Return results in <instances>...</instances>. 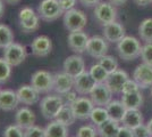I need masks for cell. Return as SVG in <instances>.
I'll return each mask as SVG.
<instances>
[{
    "mask_svg": "<svg viewBox=\"0 0 152 137\" xmlns=\"http://www.w3.org/2000/svg\"><path fill=\"white\" fill-rule=\"evenodd\" d=\"M117 52L121 59L126 62L134 61L137 57H141V52H142L141 41L133 36H125L117 44Z\"/></svg>",
    "mask_w": 152,
    "mask_h": 137,
    "instance_id": "cell-1",
    "label": "cell"
},
{
    "mask_svg": "<svg viewBox=\"0 0 152 137\" xmlns=\"http://www.w3.org/2000/svg\"><path fill=\"white\" fill-rule=\"evenodd\" d=\"M65 105L64 97L59 94H49L41 99L40 111L48 120H53Z\"/></svg>",
    "mask_w": 152,
    "mask_h": 137,
    "instance_id": "cell-2",
    "label": "cell"
},
{
    "mask_svg": "<svg viewBox=\"0 0 152 137\" xmlns=\"http://www.w3.org/2000/svg\"><path fill=\"white\" fill-rule=\"evenodd\" d=\"M64 26L69 32L74 31H82L88 24V16L81 9L73 8L67 12H65L63 15Z\"/></svg>",
    "mask_w": 152,
    "mask_h": 137,
    "instance_id": "cell-3",
    "label": "cell"
},
{
    "mask_svg": "<svg viewBox=\"0 0 152 137\" xmlns=\"http://www.w3.org/2000/svg\"><path fill=\"white\" fill-rule=\"evenodd\" d=\"M93 16H94L95 21L100 25L104 26L109 24V23H113L115 21H117L118 12H117L116 6L113 5L111 2H109V1H100L94 7Z\"/></svg>",
    "mask_w": 152,
    "mask_h": 137,
    "instance_id": "cell-4",
    "label": "cell"
},
{
    "mask_svg": "<svg viewBox=\"0 0 152 137\" xmlns=\"http://www.w3.org/2000/svg\"><path fill=\"white\" fill-rule=\"evenodd\" d=\"M59 0H42L38 6V15L45 22H53L64 15Z\"/></svg>",
    "mask_w": 152,
    "mask_h": 137,
    "instance_id": "cell-5",
    "label": "cell"
},
{
    "mask_svg": "<svg viewBox=\"0 0 152 137\" xmlns=\"http://www.w3.org/2000/svg\"><path fill=\"white\" fill-rule=\"evenodd\" d=\"M31 85L40 94L50 93L51 90H53V76L45 70L34 72L31 77Z\"/></svg>",
    "mask_w": 152,
    "mask_h": 137,
    "instance_id": "cell-6",
    "label": "cell"
},
{
    "mask_svg": "<svg viewBox=\"0 0 152 137\" xmlns=\"http://www.w3.org/2000/svg\"><path fill=\"white\" fill-rule=\"evenodd\" d=\"M27 56L26 48L18 42H13L4 49V59L12 66L20 65Z\"/></svg>",
    "mask_w": 152,
    "mask_h": 137,
    "instance_id": "cell-7",
    "label": "cell"
},
{
    "mask_svg": "<svg viewBox=\"0 0 152 137\" xmlns=\"http://www.w3.org/2000/svg\"><path fill=\"white\" fill-rule=\"evenodd\" d=\"M90 98L92 99L95 106L106 107L113 101V93L104 82L95 84L93 89L90 93Z\"/></svg>",
    "mask_w": 152,
    "mask_h": 137,
    "instance_id": "cell-8",
    "label": "cell"
},
{
    "mask_svg": "<svg viewBox=\"0 0 152 137\" xmlns=\"http://www.w3.org/2000/svg\"><path fill=\"white\" fill-rule=\"evenodd\" d=\"M108 49H109V45H108L107 40L104 39V37L93 36V37L89 38L85 52L88 53L90 56H92L93 59H98L104 55H107Z\"/></svg>",
    "mask_w": 152,
    "mask_h": 137,
    "instance_id": "cell-9",
    "label": "cell"
},
{
    "mask_svg": "<svg viewBox=\"0 0 152 137\" xmlns=\"http://www.w3.org/2000/svg\"><path fill=\"white\" fill-rule=\"evenodd\" d=\"M95 105L93 104L92 99L86 96H82V97H77L70 104V107L75 114L76 119L80 120H86L90 119V114L93 110Z\"/></svg>",
    "mask_w": 152,
    "mask_h": 137,
    "instance_id": "cell-10",
    "label": "cell"
},
{
    "mask_svg": "<svg viewBox=\"0 0 152 137\" xmlns=\"http://www.w3.org/2000/svg\"><path fill=\"white\" fill-rule=\"evenodd\" d=\"M133 79L137 82L141 89H146L152 86V65L144 62L135 67L133 72Z\"/></svg>",
    "mask_w": 152,
    "mask_h": 137,
    "instance_id": "cell-11",
    "label": "cell"
},
{
    "mask_svg": "<svg viewBox=\"0 0 152 137\" xmlns=\"http://www.w3.org/2000/svg\"><path fill=\"white\" fill-rule=\"evenodd\" d=\"M102 34L108 42L118 44L126 36V29L121 23L115 21L102 27Z\"/></svg>",
    "mask_w": 152,
    "mask_h": 137,
    "instance_id": "cell-12",
    "label": "cell"
},
{
    "mask_svg": "<svg viewBox=\"0 0 152 137\" xmlns=\"http://www.w3.org/2000/svg\"><path fill=\"white\" fill-rule=\"evenodd\" d=\"M89 36L84 31H74L69 32L67 37V44L70 50L76 54H82L86 50V45L89 41Z\"/></svg>",
    "mask_w": 152,
    "mask_h": 137,
    "instance_id": "cell-13",
    "label": "cell"
},
{
    "mask_svg": "<svg viewBox=\"0 0 152 137\" xmlns=\"http://www.w3.org/2000/svg\"><path fill=\"white\" fill-rule=\"evenodd\" d=\"M63 67L64 72L68 73L73 78H75L85 71V62L80 54H74L65 59Z\"/></svg>",
    "mask_w": 152,
    "mask_h": 137,
    "instance_id": "cell-14",
    "label": "cell"
},
{
    "mask_svg": "<svg viewBox=\"0 0 152 137\" xmlns=\"http://www.w3.org/2000/svg\"><path fill=\"white\" fill-rule=\"evenodd\" d=\"M128 79H129V76L125 70L117 69L116 71L108 76L104 84L108 86V88L111 90L113 94H118V93H121L123 86Z\"/></svg>",
    "mask_w": 152,
    "mask_h": 137,
    "instance_id": "cell-15",
    "label": "cell"
},
{
    "mask_svg": "<svg viewBox=\"0 0 152 137\" xmlns=\"http://www.w3.org/2000/svg\"><path fill=\"white\" fill-rule=\"evenodd\" d=\"M74 88V78L66 72L56 73L53 76V90L56 94L65 95Z\"/></svg>",
    "mask_w": 152,
    "mask_h": 137,
    "instance_id": "cell-16",
    "label": "cell"
},
{
    "mask_svg": "<svg viewBox=\"0 0 152 137\" xmlns=\"http://www.w3.org/2000/svg\"><path fill=\"white\" fill-rule=\"evenodd\" d=\"M31 49L34 56L45 57L52 50V41L48 36H39L31 42Z\"/></svg>",
    "mask_w": 152,
    "mask_h": 137,
    "instance_id": "cell-17",
    "label": "cell"
},
{
    "mask_svg": "<svg viewBox=\"0 0 152 137\" xmlns=\"http://www.w3.org/2000/svg\"><path fill=\"white\" fill-rule=\"evenodd\" d=\"M95 82L90 76L89 72L84 71L80 76L74 78V90L80 95H90L91 90L93 89Z\"/></svg>",
    "mask_w": 152,
    "mask_h": 137,
    "instance_id": "cell-18",
    "label": "cell"
},
{
    "mask_svg": "<svg viewBox=\"0 0 152 137\" xmlns=\"http://www.w3.org/2000/svg\"><path fill=\"white\" fill-rule=\"evenodd\" d=\"M16 93L18 102L24 105L35 104L40 98V93L32 85H23L22 87H19Z\"/></svg>",
    "mask_w": 152,
    "mask_h": 137,
    "instance_id": "cell-19",
    "label": "cell"
},
{
    "mask_svg": "<svg viewBox=\"0 0 152 137\" xmlns=\"http://www.w3.org/2000/svg\"><path fill=\"white\" fill-rule=\"evenodd\" d=\"M15 124L22 129H27L35 124V114L28 107H20L15 114Z\"/></svg>",
    "mask_w": 152,
    "mask_h": 137,
    "instance_id": "cell-20",
    "label": "cell"
},
{
    "mask_svg": "<svg viewBox=\"0 0 152 137\" xmlns=\"http://www.w3.org/2000/svg\"><path fill=\"white\" fill-rule=\"evenodd\" d=\"M17 93L10 89L0 90V110L2 111H13L18 105Z\"/></svg>",
    "mask_w": 152,
    "mask_h": 137,
    "instance_id": "cell-21",
    "label": "cell"
},
{
    "mask_svg": "<svg viewBox=\"0 0 152 137\" xmlns=\"http://www.w3.org/2000/svg\"><path fill=\"white\" fill-rule=\"evenodd\" d=\"M121 124H123V126H125L129 129H135L136 127H139L143 124V116L140 110H126L125 112V116L123 118Z\"/></svg>",
    "mask_w": 152,
    "mask_h": 137,
    "instance_id": "cell-22",
    "label": "cell"
},
{
    "mask_svg": "<svg viewBox=\"0 0 152 137\" xmlns=\"http://www.w3.org/2000/svg\"><path fill=\"white\" fill-rule=\"evenodd\" d=\"M45 137H68V127L57 121L56 119L51 120L45 128Z\"/></svg>",
    "mask_w": 152,
    "mask_h": 137,
    "instance_id": "cell-23",
    "label": "cell"
},
{
    "mask_svg": "<svg viewBox=\"0 0 152 137\" xmlns=\"http://www.w3.org/2000/svg\"><path fill=\"white\" fill-rule=\"evenodd\" d=\"M108 111V114H109V119L111 120H115L117 122H121L123 118L125 116V112H126V107L125 105L123 104L121 101H117V99H114L111 101L109 104L106 106Z\"/></svg>",
    "mask_w": 152,
    "mask_h": 137,
    "instance_id": "cell-24",
    "label": "cell"
},
{
    "mask_svg": "<svg viewBox=\"0 0 152 137\" xmlns=\"http://www.w3.org/2000/svg\"><path fill=\"white\" fill-rule=\"evenodd\" d=\"M121 101L127 110H131V109L139 110L144 103V97L141 91H137L133 94H123Z\"/></svg>",
    "mask_w": 152,
    "mask_h": 137,
    "instance_id": "cell-25",
    "label": "cell"
},
{
    "mask_svg": "<svg viewBox=\"0 0 152 137\" xmlns=\"http://www.w3.org/2000/svg\"><path fill=\"white\" fill-rule=\"evenodd\" d=\"M119 124L115 120L109 119L106 122L98 126V134L100 137H116V134L119 129Z\"/></svg>",
    "mask_w": 152,
    "mask_h": 137,
    "instance_id": "cell-26",
    "label": "cell"
},
{
    "mask_svg": "<svg viewBox=\"0 0 152 137\" xmlns=\"http://www.w3.org/2000/svg\"><path fill=\"white\" fill-rule=\"evenodd\" d=\"M137 32L142 41L145 44H152V17L144 19L140 23Z\"/></svg>",
    "mask_w": 152,
    "mask_h": 137,
    "instance_id": "cell-27",
    "label": "cell"
},
{
    "mask_svg": "<svg viewBox=\"0 0 152 137\" xmlns=\"http://www.w3.org/2000/svg\"><path fill=\"white\" fill-rule=\"evenodd\" d=\"M57 121L64 124L65 126H72L76 121V117L74 114V112L72 110L69 104H65L63 106V109L59 111V113L57 114V117L55 118Z\"/></svg>",
    "mask_w": 152,
    "mask_h": 137,
    "instance_id": "cell-28",
    "label": "cell"
},
{
    "mask_svg": "<svg viewBox=\"0 0 152 137\" xmlns=\"http://www.w3.org/2000/svg\"><path fill=\"white\" fill-rule=\"evenodd\" d=\"M90 119H91L92 124H94L96 127L103 122H106L107 120H109V114H108L107 109L103 106H94L91 114H90Z\"/></svg>",
    "mask_w": 152,
    "mask_h": 137,
    "instance_id": "cell-29",
    "label": "cell"
},
{
    "mask_svg": "<svg viewBox=\"0 0 152 137\" xmlns=\"http://www.w3.org/2000/svg\"><path fill=\"white\" fill-rule=\"evenodd\" d=\"M14 42V32L7 24L0 23V48L5 49L6 47Z\"/></svg>",
    "mask_w": 152,
    "mask_h": 137,
    "instance_id": "cell-30",
    "label": "cell"
},
{
    "mask_svg": "<svg viewBox=\"0 0 152 137\" xmlns=\"http://www.w3.org/2000/svg\"><path fill=\"white\" fill-rule=\"evenodd\" d=\"M90 76L92 77V79L94 80L95 84H101V82H106L109 73L106 71V69H103L99 63L93 64L90 67Z\"/></svg>",
    "mask_w": 152,
    "mask_h": 137,
    "instance_id": "cell-31",
    "label": "cell"
},
{
    "mask_svg": "<svg viewBox=\"0 0 152 137\" xmlns=\"http://www.w3.org/2000/svg\"><path fill=\"white\" fill-rule=\"evenodd\" d=\"M40 26V16L38 14H35L33 17L28 19L23 22H19V27L20 30L26 34H30V33L35 32Z\"/></svg>",
    "mask_w": 152,
    "mask_h": 137,
    "instance_id": "cell-32",
    "label": "cell"
},
{
    "mask_svg": "<svg viewBox=\"0 0 152 137\" xmlns=\"http://www.w3.org/2000/svg\"><path fill=\"white\" fill-rule=\"evenodd\" d=\"M98 63H99L103 69H106V71H107L109 74L113 73V72L116 71V70L118 69V62H117V59H115L114 56H111V55H104V56H102L100 59H98Z\"/></svg>",
    "mask_w": 152,
    "mask_h": 137,
    "instance_id": "cell-33",
    "label": "cell"
},
{
    "mask_svg": "<svg viewBox=\"0 0 152 137\" xmlns=\"http://www.w3.org/2000/svg\"><path fill=\"white\" fill-rule=\"evenodd\" d=\"M12 67L13 66L4 57L0 59V84H5L9 80L12 76Z\"/></svg>",
    "mask_w": 152,
    "mask_h": 137,
    "instance_id": "cell-34",
    "label": "cell"
},
{
    "mask_svg": "<svg viewBox=\"0 0 152 137\" xmlns=\"http://www.w3.org/2000/svg\"><path fill=\"white\" fill-rule=\"evenodd\" d=\"M98 129H95L92 124H85L78 128L76 137H98Z\"/></svg>",
    "mask_w": 152,
    "mask_h": 137,
    "instance_id": "cell-35",
    "label": "cell"
},
{
    "mask_svg": "<svg viewBox=\"0 0 152 137\" xmlns=\"http://www.w3.org/2000/svg\"><path fill=\"white\" fill-rule=\"evenodd\" d=\"M2 137H24V131L17 124H10L4 130Z\"/></svg>",
    "mask_w": 152,
    "mask_h": 137,
    "instance_id": "cell-36",
    "label": "cell"
},
{
    "mask_svg": "<svg viewBox=\"0 0 152 137\" xmlns=\"http://www.w3.org/2000/svg\"><path fill=\"white\" fill-rule=\"evenodd\" d=\"M24 137H45V128L34 124L24 130Z\"/></svg>",
    "mask_w": 152,
    "mask_h": 137,
    "instance_id": "cell-37",
    "label": "cell"
},
{
    "mask_svg": "<svg viewBox=\"0 0 152 137\" xmlns=\"http://www.w3.org/2000/svg\"><path fill=\"white\" fill-rule=\"evenodd\" d=\"M137 91H141V88L137 85V82L134 79H128L123 86L121 94H133V93H137Z\"/></svg>",
    "mask_w": 152,
    "mask_h": 137,
    "instance_id": "cell-38",
    "label": "cell"
},
{
    "mask_svg": "<svg viewBox=\"0 0 152 137\" xmlns=\"http://www.w3.org/2000/svg\"><path fill=\"white\" fill-rule=\"evenodd\" d=\"M141 59H142V62L152 65V44H145L142 46Z\"/></svg>",
    "mask_w": 152,
    "mask_h": 137,
    "instance_id": "cell-39",
    "label": "cell"
},
{
    "mask_svg": "<svg viewBox=\"0 0 152 137\" xmlns=\"http://www.w3.org/2000/svg\"><path fill=\"white\" fill-rule=\"evenodd\" d=\"M35 15V12L34 9L31 8V7H23L20 10H19L18 14V22H23V21H26L28 19H31Z\"/></svg>",
    "mask_w": 152,
    "mask_h": 137,
    "instance_id": "cell-40",
    "label": "cell"
},
{
    "mask_svg": "<svg viewBox=\"0 0 152 137\" xmlns=\"http://www.w3.org/2000/svg\"><path fill=\"white\" fill-rule=\"evenodd\" d=\"M133 133L135 137H150L146 124H141V126H139V127H136L135 129H133Z\"/></svg>",
    "mask_w": 152,
    "mask_h": 137,
    "instance_id": "cell-41",
    "label": "cell"
},
{
    "mask_svg": "<svg viewBox=\"0 0 152 137\" xmlns=\"http://www.w3.org/2000/svg\"><path fill=\"white\" fill-rule=\"evenodd\" d=\"M116 137H135L132 129L127 128L125 126H119V129L116 134Z\"/></svg>",
    "mask_w": 152,
    "mask_h": 137,
    "instance_id": "cell-42",
    "label": "cell"
},
{
    "mask_svg": "<svg viewBox=\"0 0 152 137\" xmlns=\"http://www.w3.org/2000/svg\"><path fill=\"white\" fill-rule=\"evenodd\" d=\"M76 2H77V0H59L60 7L63 8L64 12H67V10H69V9L75 8Z\"/></svg>",
    "mask_w": 152,
    "mask_h": 137,
    "instance_id": "cell-43",
    "label": "cell"
},
{
    "mask_svg": "<svg viewBox=\"0 0 152 137\" xmlns=\"http://www.w3.org/2000/svg\"><path fill=\"white\" fill-rule=\"evenodd\" d=\"M64 97V101H65V104H72L74 101H75L76 98H77V93L76 91H68L67 94H65L63 95Z\"/></svg>",
    "mask_w": 152,
    "mask_h": 137,
    "instance_id": "cell-44",
    "label": "cell"
},
{
    "mask_svg": "<svg viewBox=\"0 0 152 137\" xmlns=\"http://www.w3.org/2000/svg\"><path fill=\"white\" fill-rule=\"evenodd\" d=\"M81 2V5H83L84 7H88V8H92L95 7L101 0H78Z\"/></svg>",
    "mask_w": 152,
    "mask_h": 137,
    "instance_id": "cell-45",
    "label": "cell"
},
{
    "mask_svg": "<svg viewBox=\"0 0 152 137\" xmlns=\"http://www.w3.org/2000/svg\"><path fill=\"white\" fill-rule=\"evenodd\" d=\"M133 1L135 5H137L140 7H145L152 4V0H133Z\"/></svg>",
    "mask_w": 152,
    "mask_h": 137,
    "instance_id": "cell-46",
    "label": "cell"
},
{
    "mask_svg": "<svg viewBox=\"0 0 152 137\" xmlns=\"http://www.w3.org/2000/svg\"><path fill=\"white\" fill-rule=\"evenodd\" d=\"M108 1H109V2H111V4L115 5L116 7H119V6H124L128 0H108Z\"/></svg>",
    "mask_w": 152,
    "mask_h": 137,
    "instance_id": "cell-47",
    "label": "cell"
},
{
    "mask_svg": "<svg viewBox=\"0 0 152 137\" xmlns=\"http://www.w3.org/2000/svg\"><path fill=\"white\" fill-rule=\"evenodd\" d=\"M5 14V4H4V0H0V20L2 19Z\"/></svg>",
    "mask_w": 152,
    "mask_h": 137,
    "instance_id": "cell-48",
    "label": "cell"
},
{
    "mask_svg": "<svg viewBox=\"0 0 152 137\" xmlns=\"http://www.w3.org/2000/svg\"><path fill=\"white\" fill-rule=\"evenodd\" d=\"M146 127H148V130H149V135H150V137H152V118L146 124Z\"/></svg>",
    "mask_w": 152,
    "mask_h": 137,
    "instance_id": "cell-49",
    "label": "cell"
},
{
    "mask_svg": "<svg viewBox=\"0 0 152 137\" xmlns=\"http://www.w3.org/2000/svg\"><path fill=\"white\" fill-rule=\"evenodd\" d=\"M8 5H17L18 2H20V0H4Z\"/></svg>",
    "mask_w": 152,
    "mask_h": 137,
    "instance_id": "cell-50",
    "label": "cell"
},
{
    "mask_svg": "<svg viewBox=\"0 0 152 137\" xmlns=\"http://www.w3.org/2000/svg\"><path fill=\"white\" fill-rule=\"evenodd\" d=\"M151 96H152V86H151Z\"/></svg>",
    "mask_w": 152,
    "mask_h": 137,
    "instance_id": "cell-51",
    "label": "cell"
}]
</instances>
